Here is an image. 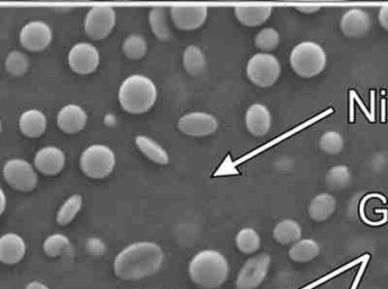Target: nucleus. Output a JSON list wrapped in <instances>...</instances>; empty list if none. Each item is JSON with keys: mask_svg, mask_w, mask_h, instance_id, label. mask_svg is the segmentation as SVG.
Masks as SVG:
<instances>
[{"mask_svg": "<svg viewBox=\"0 0 388 289\" xmlns=\"http://www.w3.org/2000/svg\"><path fill=\"white\" fill-rule=\"evenodd\" d=\"M319 146L324 152L328 155H338L344 148V139L337 132H326L319 141Z\"/></svg>", "mask_w": 388, "mask_h": 289, "instance_id": "nucleus-34", "label": "nucleus"}, {"mask_svg": "<svg viewBox=\"0 0 388 289\" xmlns=\"http://www.w3.org/2000/svg\"><path fill=\"white\" fill-rule=\"evenodd\" d=\"M208 8L205 6L172 7L170 17L174 24L183 31H193L205 24Z\"/></svg>", "mask_w": 388, "mask_h": 289, "instance_id": "nucleus-13", "label": "nucleus"}, {"mask_svg": "<svg viewBox=\"0 0 388 289\" xmlns=\"http://www.w3.org/2000/svg\"><path fill=\"white\" fill-rule=\"evenodd\" d=\"M320 253V248L314 239H300L289 248L291 260L298 263H307L314 260Z\"/></svg>", "mask_w": 388, "mask_h": 289, "instance_id": "nucleus-23", "label": "nucleus"}, {"mask_svg": "<svg viewBox=\"0 0 388 289\" xmlns=\"http://www.w3.org/2000/svg\"><path fill=\"white\" fill-rule=\"evenodd\" d=\"M25 289H50L45 283L41 281H31L25 286Z\"/></svg>", "mask_w": 388, "mask_h": 289, "instance_id": "nucleus-38", "label": "nucleus"}, {"mask_svg": "<svg viewBox=\"0 0 388 289\" xmlns=\"http://www.w3.org/2000/svg\"><path fill=\"white\" fill-rule=\"evenodd\" d=\"M351 174L347 166H336L327 172L326 183L333 190H340L350 184Z\"/></svg>", "mask_w": 388, "mask_h": 289, "instance_id": "nucleus-32", "label": "nucleus"}, {"mask_svg": "<svg viewBox=\"0 0 388 289\" xmlns=\"http://www.w3.org/2000/svg\"><path fill=\"white\" fill-rule=\"evenodd\" d=\"M87 123V112L80 106H65L57 114L58 128L65 133H79L85 128Z\"/></svg>", "mask_w": 388, "mask_h": 289, "instance_id": "nucleus-17", "label": "nucleus"}, {"mask_svg": "<svg viewBox=\"0 0 388 289\" xmlns=\"http://www.w3.org/2000/svg\"><path fill=\"white\" fill-rule=\"evenodd\" d=\"M350 121H354V99L350 94Z\"/></svg>", "mask_w": 388, "mask_h": 289, "instance_id": "nucleus-40", "label": "nucleus"}, {"mask_svg": "<svg viewBox=\"0 0 388 289\" xmlns=\"http://www.w3.org/2000/svg\"><path fill=\"white\" fill-rule=\"evenodd\" d=\"M236 248L244 255H252L257 252L261 245L259 234L254 228H243L238 232L236 239Z\"/></svg>", "mask_w": 388, "mask_h": 289, "instance_id": "nucleus-28", "label": "nucleus"}, {"mask_svg": "<svg viewBox=\"0 0 388 289\" xmlns=\"http://www.w3.org/2000/svg\"><path fill=\"white\" fill-rule=\"evenodd\" d=\"M235 17L238 22L249 28L261 26L269 19L273 13L270 6H236L234 8Z\"/></svg>", "mask_w": 388, "mask_h": 289, "instance_id": "nucleus-19", "label": "nucleus"}, {"mask_svg": "<svg viewBox=\"0 0 388 289\" xmlns=\"http://www.w3.org/2000/svg\"><path fill=\"white\" fill-rule=\"evenodd\" d=\"M26 255V243L15 232L0 236V262L7 266L17 264Z\"/></svg>", "mask_w": 388, "mask_h": 289, "instance_id": "nucleus-16", "label": "nucleus"}, {"mask_svg": "<svg viewBox=\"0 0 388 289\" xmlns=\"http://www.w3.org/2000/svg\"><path fill=\"white\" fill-rule=\"evenodd\" d=\"M65 153L57 146H45L39 150L34 157V166L39 172L48 176H55L64 169Z\"/></svg>", "mask_w": 388, "mask_h": 289, "instance_id": "nucleus-14", "label": "nucleus"}, {"mask_svg": "<svg viewBox=\"0 0 388 289\" xmlns=\"http://www.w3.org/2000/svg\"><path fill=\"white\" fill-rule=\"evenodd\" d=\"M350 94L353 97V99H354V101H356L358 102V103H359L360 108H361V110H363V114H366L367 118H368V121H371V123H375L376 118L372 117L371 114L368 112V109L366 108L365 103L361 101V99L359 98V96L356 94V91H354V90H351Z\"/></svg>", "mask_w": 388, "mask_h": 289, "instance_id": "nucleus-35", "label": "nucleus"}, {"mask_svg": "<svg viewBox=\"0 0 388 289\" xmlns=\"http://www.w3.org/2000/svg\"><path fill=\"white\" fill-rule=\"evenodd\" d=\"M148 46L145 38L139 34H131L123 42V52L132 61H139L145 57Z\"/></svg>", "mask_w": 388, "mask_h": 289, "instance_id": "nucleus-29", "label": "nucleus"}, {"mask_svg": "<svg viewBox=\"0 0 388 289\" xmlns=\"http://www.w3.org/2000/svg\"><path fill=\"white\" fill-rule=\"evenodd\" d=\"M378 19L382 28L388 31V5L380 8L378 13Z\"/></svg>", "mask_w": 388, "mask_h": 289, "instance_id": "nucleus-36", "label": "nucleus"}, {"mask_svg": "<svg viewBox=\"0 0 388 289\" xmlns=\"http://www.w3.org/2000/svg\"><path fill=\"white\" fill-rule=\"evenodd\" d=\"M115 153L103 144H93L81 155V169L88 177L93 179L108 177L115 168Z\"/></svg>", "mask_w": 388, "mask_h": 289, "instance_id": "nucleus-5", "label": "nucleus"}, {"mask_svg": "<svg viewBox=\"0 0 388 289\" xmlns=\"http://www.w3.org/2000/svg\"><path fill=\"white\" fill-rule=\"evenodd\" d=\"M83 204V199L79 194L72 195L61 204V207L58 210L57 216H56V221L58 225L66 226L71 223L77 216V213L80 212Z\"/></svg>", "mask_w": 388, "mask_h": 289, "instance_id": "nucleus-27", "label": "nucleus"}, {"mask_svg": "<svg viewBox=\"0 0 388 289\" xmlns=\"http://www.w3.org/2000/svg\"><path fill=\"white\" fill-rule=\"evenodd\" d=\"M371 29V19L365 10L353 8L340 19V30L349 38H361Z\"/></svg>", "mask_w": 388, "mask_h": 289, "instance_id": "nucleus-15", "label": "nucleus"}, {"mask_svg": "<svg viewBox=\"0 0 388 289\" xmlns=\"http://www.w3.org/2000/svg\"><path fill=\"white\" fill-rule=\"evenodd\" d=\"M164 257V252L154 243H134L116 257L114 270L123 280L143 279L161 270Z\"/></svg>", "mask_w": 388, "mask_h": 289, "instance_id": "nucleus-1", "label": "nucleus"}, {"mask_svg": "<svg viewBox=\"0 0 388 289\" xmlns=\"http://www.w3.org/2000/svg\"><path fill=\"white\" fill-rule=\"evenodd\" d=\"M289 63L298 77L310 79L317 77L327 64V56L321 46L305 41L294 47L289 54Z\"/></svg>", "mask_w": 388, "mask_h": 289, "instance_id": "nucleus-4", "label": "nucleus"}, {"mask_svg": "<svg viewBox=\"0 0 388 289\" xmlns=\"http://www.w3.org/2000/svg\"><path fill=\"white\" fill-rule=\"evenodd\" d=\"M296 10H300L302 13L312 14L316 13L318 10H320V7L318 6H298L296 7Z\"/></svg>", "mask_w": 388, "mask_h": 289, "instance_id": "nucleus-37", "label": "nucleus"}, {"mask_svg": "<svg viewBox=\"0 0 388 289\" xmlns=\"http://www.w3.org/2000/svg\"><path fill=\"white\" fill-rule=\"evenodd\" d=\"M1 130H3V125H1V121H0V133H1Z\"/></svg>", "mask_w": 388, "mask_h": 289, "instance_id": "nucleus-42", "label": "nucleus"}, {"mask_svg": "<svg viewBox=\"0 0 388 289\" xmlns=\"http://www.w3.org/2000/svg\"><path fill=\"white\" fill-rule=\"evenodd\" d=\"M99 51L88 42H80L73 46L68 54V65L72 70L81 75L93 73L99 66Z\"/></svg>", "mask_w": 388, "mask_h": 289, "instance_id": "nucleus-11", "label": "nucleus"}, {"mask_svg": "<svg viewBox=\"0 0 388 289\" xmlns=\"http://www.w3.org/2000/svg\"><path fill=\"white\" fill-rule=\"evenodd\" d=\"M336 210V200L331 194H319L310 202L308 208L309 216L314 221L321 223L333 216Z\"/></svg>", "mask_w": 388, "mask_h": 289, "instance_id": "nucleus-21", "label": "nucleus"}, {"mask_svg": "<svg viewBox=\"0 0 388 289\" xmlns=\"http://www.w3.org/2000/svg\"><path fill=\"white\" fill-rule=\"evenodd\" d=\"M269 266L270 257L265 253L249 259L238 272L236 288H258L266 278Z\"/></svg>", "mask_w": 388, "mask_h": 289, "instance_id": "nucleus-9", "label": "nucleus"}, {"mask_svg": "<svg viewBox=\"0 0 388 289\" xmlns=\"http://www.w3.org/2000/svg\"><path fill=\"white\" fill-rule=\"evenodd\" d=\"M279 41H280V37L276 30L273 28H267L260 31L254 40V45L260 50L268 52V51H273L278 47Z\"/></svg>", "mask_w": 388, "mask_h": 289, "instance_id": "nucleus-33", "label": "nucleus"}, {"mask_svg": "<svg viewBox=\"0 0 388 289\" xmlns=\"http://www.w3.org/2000/svg\"><path fill=\"white\" fill-rule=\"evenodd\" d=\"M52 40V28L42 21L26 23L19 32V41L28 50H43L50 45Z\"/></svg>", "mask_w": 388, "mask_h": 289, "instance_id": "nucleus-12", "label": "nucleus"}, {"mask_svg": "<svg viewBox=\"0 0 388 289\" xmlns=\"http://www.w3.org/2000/svg\"><path fill=\"white\" fill-rule=\"evenodd\" d=\"M177 128L187 137H205L215 133L218 121L215 116L207 112H190L180 118Z\"/></svg>", "mask_w": 388, "mask_h": 289, "instance_id": "nucleus-10", "label": "nucleus"}, {"mask_svg": "<svg viewBox=\"0 0 388 289\" xmlns=\"http://www.w3.org/2000/svg\"><path fill=\"white\" fill-rule=\"evenodd\" d=\"M116 24V13L110 6L92 7L84 19V31L92 40H103Z\"/></svg>", "mask_w": 388, "mask_h": 289, "instance_id": "nucleus-8", "label": "nucleus"}, {"mask_svg": "<svg viewBox=\"0 0 388 289\" xmlns=\"http://www.w3.org/2000/svg\"><path fill=\"white\" fill-rule=\"evenodd\" d=\"M7 206V200H6V195L3 193V190L0 188V216L5 212V210H6Z\"/></svg>", "mask_w": 388, "mask_h": 289, "instance_id": "nucleus-39", "label": "nucleus"}, {"mask_svg": "<svg viewBox=\"0 0 388 289\" xmlns=\"http://www.w3.org/2000/svg\"><path fill=\"white\" fill-rule=\"evenodd\" d=\"M71 244L70 239L63 234H54L45 239L42 245L43 252L50 257H57L63 255Z\"/></svg>", "mask_w": 388, "mask_h": 289, "instance_id": "nucleus-31", "label": "nucleus"}, {"mask_svg": "<svg viewBox=\"0 0 388 289\" xmlns=\"http://www.w3.org/2000/svg\"><path fill=\"white\" fill-rule=\"evenodd\" d=\"M5 66L7 72L14 77H22L29 70V57L22 51H10V54H7Z\"/></svg>", "mask_w": 388, "mask_h": 289, "instance_id": "nucleus-30", "label": "nucleus"}, {"mask_svg": "<svg viewBox=\"0 0 388 289\" xmlns=\"http://www.w3.org/2000/svg\"><path fill=\"white\" fill-rule=\"evenodd\" d=\"M280 64L274 54H254L247 65V79L259 88H270L280 77Z\"/></svg>", "mask_w": 388, "mask_h": 289, "instance_id": "nucleus-6", "label": "nucleus"}, {"mask_svg": "<svg viewBox=\"0 0 388 289\" xmlns=\"http://www.w3.org/2000/svg\"><path fill=\"white\" fill-rule=\"evenodd\" d=\"M47 117L38 109H30L19 117V130L25 137H39L47 130Z\"/></svg>", "mask_w": 388, "mask_h": 289, "instance_id": "nucleus-20", "label": "nucleus"}, {"mask_svg": "<svg viewBox=\"0 0 388 289\" xmlns=\"http://www.w3.org/2000/svg\"><path fill=\"white\" fill-rule=\"evenodd\" d=\"M301 226L296 220L286 219L275 226L273 230V237L279 244H294L301 239Z\"/></svg>", "mask_w": 388, "mask_h": 289, "instance_id": "nucleus-24", "label": "nucleus"}, {"mask_svg": "<svg viewBox=\"0 0 388 289\" xmlns=\"http://www.w3.org/2000/svg\"><path fill=\"white\" fill-rule=\"evenodd\" d=\"M183 66L186 72L192 77H199L205 70L207 61L203 51L196 47L190 46L184 50Z\"/></svg>", "mask_w": 388, "mask_h": 289, "instance_id": "nucleus-25", "label": "nucleus"}, {"mask_svg": "<svg viewBox=\"0 0 388 289\" xmlns=\"http://www.w3.org/2000/svg\"><path fill=\"white\" fill-rule=\"evenodd\" d=\"M189 273L193 283L203 289H216L227 279L229 266L219 252H200L193 257L189 266Z\"/></svg>", "mask_w": 388, "mask_h": 289, "instance_id": "nucleus-2", "label": "nucleus"}, {"mask_svg": "<svg viewBox=\"0 0 388 289\" xmlns=\"http://www.w3.org/2000/svg\"><path fill=\"white\" fill-rule=\"evenodd\" d=\"M157 98V88L145 75H132L119 88V103L129 114H140L149 112Z\"/></svg>", "mask_w": 388, "mask_h": 289, "instance_id": "nucleus-3", "label": "nucleus"}, {"mask_svg": "<svg viewBox=\"0 0 388 289\" xmlns=\"http://www.w3.org/2000/svg\"><path fill=\"white\" fill-rule=\"evenodd\" d=\"M135 146H138V149L154 163L167 165L170 162V157L166 150L150 137L139 135L135 137Z\"/></svg>", "mask_w": 388, "mask_h": 289, "instance_id": "nucleus-22", "label": "nucleus"}, {"mask_svg": "<svg viewBox=\"0 0 388 289\" xmlns=\"http://www.w3.org/2000/svg\"><path fill=\"white\" fill-rule=\"evenodd\" d=\"M245 126L254 137H265L272 128V114L266 106L254 103L245 112Z\"/></svg>", "mask_w": 388, "mask_h": 289, "instance_id": "nucleus-18", "label": "nucleus"}, {"mask_svg": "<svg viewBox=\"0 0 388 289\" xmlns=\"http://www.w3.org/2000/svg\"><path fill=\"white\" fill-rule=\"evenodd\" d=\"M3 175L8 185L17 191L31 192L38 185L36 169L26 160H8L3 165Z\"/></svg>", "mask_w": 388, "mask_h": 289, "instance_id": "nucleus-7", "label": "nucleus"}, {"mask_svg": "<svg viewBox=\"0 0 388 289\" xmlns=\"http://www.w3.org/2000/svg\"><path fill=\"white\" fill-rule=\"evenodd\" d=\"M149 23L152 32L156 35V38L161 41H167L172 37L168 19H167L166 10L163 7H156L152 8L149 13Z\"/></svg>", "mask_w": 388, "mask_h": 289, "instance_id": "nucleus-26", "label": "nucleus"}, {"mask_svg": "<svg viewBox=\"0 0 388 289\" xmlns=\"http://www.w3.org/2000/svg\"><path fill=\"white\" fill-rule=\"evenodd\" d=\"M386 121V100L382 99V123Z\"/></svg>", "mask_w": 388, "mask_h": 289, "instance_id": "nucleus-41", "label": "nucleus"}]
</instances>
